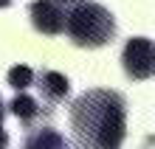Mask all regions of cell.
Wrapping results in <instances>:
<instances>
[{
	"instance_id": "6da1fadb",
	"label": "cell",
	"mask_w": 155,
	"mask_h": 149,
	"mask_svg": "<svg viewBox=\"0 0 155 149\" xmlns=\"http://www.w3.org/2000/svg\"><path fill=\"white\" fill-rule=\"evenodd\" d=\"M71 129L82 149H121L127 101L118 90H85L71 104Z\"/></svg>"
},
{
	"instance_id": "7a4b0ae2",
	"label": "cell",
	"mask_w": 155,
	"mask_h": 149,
	"mask_svg": "<svg viewBox=\"0 0 155 149\" xmlns=\"http://www.w3.org/2000/svg\"><path fill=\"white\" fill-rule=\"evenodd\" d=\"M65 31L79 48H102L116 37V17L102 3L82 0L65 14Z\"/></svg>"
},
{
	"instance_id": "3957f363",
	"label": "cell",
	"mask_w": 155,
	"mask_h": 149,
	"mask_svg": "<svg viewBox=\"0 0 155 149\" xmlns=\"http://www.w3.org/2000/svg\"><path fill=\"white\" fill-rule=\"evenodd\" d=\"M121 65H124V73L133 82L150 79L155 73V48H152V40H147V37H133V40H127L124 51H121Z\"/></svg>"
},
{
	"instance_id": "277c9868",
	"label": "cell",
	"mask_w": 155,
	"mask_h": 149,
	"mask_svg": "<svg viewBox=\"0 0 155 149\" xmlns=\"http://www.w3.org/2000/svg\"><path fill=\"white\" fill-rule=\"evenodd\" d=\"M31 25L45 37H57L65 31V8L59 0H34L28 6Z\"/></svg>"
},
{
	"instance_id": "5b68a950",
	"label": "cell",
	"mask_w": 155,
	"mask_h": 149,
	"mask_svg": "<svg viewBox=\"0 0 155 149\" xmlns=\"http://www.w3.org/2000/svg\"><path fill=\"white\" fill-rule=\"evenodd\" d=\"M37 87L42 93V99L45 101H51V104H59V101H65L68 99V93H71V82L62 76V73L57 70H42L40 73V79H37Z\"/></svg>"
},
{
	"instance_id": "8992f818",
	"label": "cell",
	"mask_w": 155,
	"mask_h": 149,
	"mask_svg": "<svg viewBox=\"0 0 155 149\" xmlns=\"http://www.w3.org/2000/svg\"><path fill=\"white\" fill-rule=\"evenodd\" d=\"M23 149H68V141L54 127H31Z\"/></svg>"
},
{
	"instance_id": "52a82bcc",
	"label": "cell",
	"mask_w": 155,
	"mask_h": 149,
	"mask_svg": "<svg viewBox=\"0 0 155 149\" xmlns=\"http://www.w3.org/2000/svg\"><path fill=\"white\" fill-rule=\"evenodd\" d=\"M8 113H14V115L25 124V127H31L34 121L40 118L42 110H40V104H37V99H31L25 90H20V93L12 99V104H8Z\"/></svg>"
},
{
	"instance_id": "ba28073f",
	"label": "cell",
	"mask_w": 155,
	"mask_h": 149,
	"mask_svg": "<svg viewBox=\"0 0 155 149\" xmlns=\"http://www.w3.org/2000/svg\"><path fill=\"white\" fill-rule=\"evenodd\" d=\"M6 79H8V85H12L14 90H28L34 85V70L28 68V65H14Z\"/></svg>"
},
{
	"instance_id": "9c48e42d",
	"label": "cell",
	"mask_w": 155,
	"mask_h": 149,
	"mask_svg": "<svg viewBox=\"0 0 155 149\" xmlns=\"http://www.w3.org/2000/svg\"><path fill=\"white\" fill-rule=\"evenodd\" d=\"M3 115H6V107H3V99H0V149H8V135L3 129Z\"/></svg>"
},
{
	"instance_id": "30bf717a",
	"label": "cell",
	"mask_w": 155,
	"mask_h": 149,
	"mask_svg": "<svg viewBox=\"0 0 155 149\" xmlns=\"http://www.w3.org/2000/svg\"><path fill=\"white\" fill-rule=\"evenodd\" d=\"M12 6V0H0V8H8Z\"/></svg>"
},
{
	"instance_id": "8fae6325",
	"label": "cell",
	"mask_w": 155,
	"mask_h": 149,
	"mask_svg": "<svg viewBox=\"0 0 155 149\" xmlns=\"http://www.w3.org/2000/svg\"><path fill=\"white\" fill-rule=\"evenodd\" d=\"M59 3H82V0H59Z\"/></svg>"
}]
</instances>
